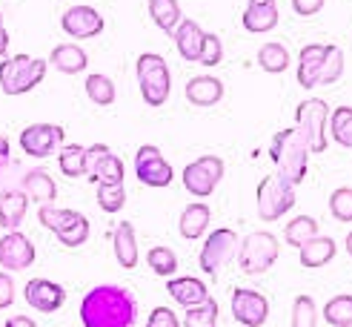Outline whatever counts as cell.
Instances as JSON below:
<instances>
[{"instance_id": "816d5d0a", "label": "cell", "mask_w": 352, "mask_h": 327, "mask_svg": "<svg viewBox=\"0 0 352 327\" xmlns=\"http://www.w3.org/2000/svg\"><path fill=\"white\" fill-rule=\"evenodd\" d=\"M346 253H349V255H352V233H349V235H346Z\"/></svg>"}, {"instance_id": "5b68a950", "label": "cell", "mask_w": 352, "mask_h": 327, "mask_svg": "<svg viewBox=\"0 0 352 327\" xmlns=\"http://www.w3.org/2000/svg\"><path fill=\"white\" fill-rule=\"evenodd\" d=\"M295 207V184H289L284 176H278V172H272V176L261 178L258 184V215L261 221H278L284 218V213H289Z\"/></svg>"}, {"instance_id": "44dd1931", "label": "cell", "mask_w": 352, "mask_h": 327, "mask_svg": "<svg viewBox=\"0 0 352 327\" xmlns=\"http://www.w3.org/2000/svg\"><path fill=\"white\" fill-rule=\"evenodd\" d=\"M112 244H115V258L123 270H135L138 267V238H135V227L129 221H123L112 233Z\"/></svg>"}, {"instance_id": "9a60e30c", "label": "cell", "mask_w": 352, "mask_h": 327, "mask_svg": "<svg viewBox=\"0 0 352 327\" xmlns=\"http://www.w3.org/2000/svg\"><path fill=\"white\" fill-rule=\"evenodd\" d=\"M232 316L243 327H261L270 316V302L263 293L250 290V287H238L232 293Z\"/></svg>"}, {"instance_id": "c3c4849f", "label": "cell", "mask_w": 352, "mask_h": 327, "mask_svg": "<svg viewBox=\"0 0 352 327\" xmlns=\"http://www.w3.org/2000/svg\"><path fill=\"white\" fill-rule=\"evenodd\" d=\"M0 43H9V29L3 26V14H0Z\"/></svg>"}, {"instance_id": "f5cc1de1", "label": "cell", "mask_w": 352, "mask_h": 327, "mask_svg": "<svg viewBox=\"0 0 352 327\" xmlns=\"http://www.w3.org/2000/svg\"><path fill=\"white\" fill-rule=\"evenodd\" d=\"M346 149H352V141H349V147H346Z\"/></svg>"}, {"instance_id": "e575fe53", "label": "cell", "mask_w": 352, "mask_h": 327, "mask_svg": "<svg viewBox=\"0 0 352 327\" xmlns=\"http://www.w3.org/2000/svg\"><path fill=\"white\" fill-rule=\"evenodd\" d=\"M78 215H80L78 210H63V207H41V210H38V221L43 224L46 230H52V233H60Z\"/></svg>"}, {"instance_id": "4fadbf2b", "label": "cell", "mask_w": 352, "mask_h": 327, "mask_svg": "<svg viewBox=\"0 0 352 327\" xmlns=\"http://www.w3.org/2000/svg\"><path fill=\"white\" fill-rule=\"evenodd\" d=\"M66 141V132L58 124H32L21 132V149L32 158H49L55 147Z\"/></svg>"}, {"instance_id": "603a6c76", "label": "cell", "mask_w": 352, "mask_h": 327, "mask_svg": "<svg viewBox=\"0 0 352 327\" xmlns=\"http://www.w3.org/2000/svg\"><path fill=\"white\" fill-rule=\"evenodd\" d=\"M172 34H175V46H178L181 58H184V61H198L201 46H204V34H206V32L201 29V23H195V21H181L178 29H175Z\"/></svg>"}, {"instance_id": "9c48e42d", "label": "cell", "mask_w": 352, "mask_h": 327, "mask_svg": "<svg viewBox=\"0 0 352 327\" xmlns=\"http://www.w3.org/2000/svg\"><path fill=\"white\" fill-rule=\"evenodd\" d=\"M238 253V233L230 227H221L215 233H209L201 250V270L206 275H218Z\"/></svg>"}, {"instance_id": "f546056e", "label": "cell", "mask_w": 352, "mask_h": 327, "mask_svg": "<svg viewBox=\"0 0 352 327\" xmlns=\"http://www.w3.org/2000/svg\"><path fill=\"white\" fill-rule=\"evenodd\" d=\"M315 235H318V221H315L312 215H298L284 227V241L289 247H301Z\"/></svg>"}, {"instance_id": "bcb514c9", "label": "cell", "mask_w": 352, "mask_h": 327, "mask_svg": "<svg viewBox=\"0 0 352 327\" xmlns=\"http://www.w3.org/2000/svg\"><path fill=\"white\" fill-rule=\"evenodd\" d=\"M327 0H292V9L301 14V17H312V14H318L324 9Z\"/></svg>"}, {"instance_id": "ac0fdd59", "label": "cell", "mask_w": 352, "mask_h": 327, "mask_svg": "<svg viewBox=\"0 0 352 327\" xmlns=\"http://www.w3.org/2000/svg\"><path fill=\"white\" fill-rule=\"evenodd\" d=\"M223 98V81L215 75H198L186 83V101L192 107H215Z\"/></svg>"}, {"instance_id": "277c9868", "label": "cell", "mask_w": 352, "mask_h": 327, "mask_svg": "<svg viewBox=\"0 0 352 327\" xmlns=\"http://www.w3.org/2000/svg\"><path fill=\"white\" fill-rule=\"evenodd\" d=\"M46 61L43 58H29V55H14L0 63V89L6 95H23L32 92L43 78H46Z\"/></svg>"}, {"instance_id": "ab89813d", "label": "cell", "mask_w": 352, "mask_h": 327, "mask_svg": "<svg viewBox=\"0 0 352 327\" xmlns=\"http://www.w3.org/2000/svg\"><path fill=\"white\" fill-rule=\"evenodd\" d=\"M98 204H100V210H107V213L123 210V204H126V187L123 184H100L98 187Z\"/></svg>"}, {"instance_id": "4dcf8cb0", "label": "cell", "mask_w": 352, "mask_h": 327, "mask_svg": "<svg viewBox=\"0 0 352 327\" xmlns=\"http://www.w3.org/2000/svg\"><path fill=\"white\" fill-rule=\"evenodd\" d=\"M86 147H78V144H66L58 155V167L66 178H80L86 176Z\"/></svg>"}, {"instance_id": "8d00e7d4", "label": "cell", "mask_w": 352, "mask_h": 327, "mask_svg": "<svg viewBox=\"0 0 352 327\" xmlns=\"http://www.w3.org/2000/svg\"><path fill=\"white\" fill-rule=\"evenodd\" d=\"M146 264L155 275H175V270H178V255H175V250L169 247H152L146 253Z\"/></svg>"}, {"instance_id": "7c38bea8", "label": "cell", "mask_w": 352, "mask_h": 327, "mask_svg": "<svg viewBox=\"0 0 352 327\" xmlns=\"http://www.w3.org/2000/svg\"><path fill=\"white\" fill-rule=\"evenodd\" d=\"M34 244L21 233V230H9L3 238H0V267L6 273H21L29 270L34 264Z\"/></svg>"}, {"instance_id": "d4e9b609", "label": "cell", "mask_w": 352, "mask_h": 327, "mask_svg": "<svg viewBox=\"0 0 352 327\" xmlns=\"http://www.w3.org/2000/svg\"><path fill=\"white\" fill-rule=\"evenodd\" d=\"M26 207H29V196L26 193H6L0 198V227L3 230H17L21 221L26 218Z\"/></svg>"}, {"instance_id": "6da1fadb", "label": "cell", "mask_w": 352, "mask_h": 327, "mask_svg": "<svg viewBox=\"0 0 352 327\" xmlns=\"http://www.w3.org/2000/svg\"><path fill=\"white\" fill-rule=\"evenodd\" d=\"M138 302L120 284H98L80 302L83 327H135Z\"/></svg>"}, {"instance_id": "f907efd6", "label": "cell", "mask_w": 352, "mask_h": 327, "mask_svg": "<svg viewBox=\"0 0 352 327\" xmlns=\"http://www.w3.org/2000/svg\"><path fill=\"white\" fill-rule=\"evenodd\" d=\"M252 6H275V0H250Z\"/></svg>"}, {"instance_id": "60d3db41", "label": "cell", "mask_w": 352, "mask_h": 327, "mask_svg": "<svg viewBox=\"0 0 352 327\" xmlns=\"http://www.w3.org/2000/svg\"><path fill=\"white\" fill-rule=\"evenodd\" d=\"M318 324V307L309 296H298L292 304V327H315Z\"/></svg>"}, {"instance_id": "e0dca14e", "label": "cell", "mask_w": 352, "mask_h": 327, "mask_svg": "<svg viewBox=\"0 0 352 327\" xmlns=\"http://www.w3.org/2000/svg\"><path fill=\"white\" fill-rule=\"evenodd\" d=\"M324 55H327V46L324 43H309L301 49V58H298V83L304 89H315L321 81V63H324Z\"/></svg>"}, {"instance_id": "ee69618b", "label": "cell", "mask_w": 352, "mask_h": 327, "mask_svg": "<svg viewBox=\"0 0 352 327\" xmlns=\"http://www.w3.org/2000/svg\"><path fill=\"white\" fill-rule=\"evenodd\" d=\"M146 327H181V321L169 307H155L146 319Z\"/></svg>"}, {"instance_id": "83f0119b", "label": "cell", "mask_w": 352, "mask_h": 327, "mask_svg": "<svg viewBox=\"0 0 352 327\" xmlns=\"http://www.w3.org/2000/svg\"><path fill=\"white\" fill-rule=\"evenodd\" d=\"M146 9H149V17L157 23V29H161V32L172 34L175 29H178V23H181L178 0H149Z\"/></svg>"}, {"instance_id": "484cf974", "label": "cell", "mask_w": 352, "mask_h": 327, "mask_svg": "<svg viewBox=\"0 0 352 327\" xmlns=\"http://www.w3.org/2000/svg\"><path fill=\"white\" fill-rule=\"evenodd\" d=\"M241 23H243L246 32H252V34L275 29L278 26V3L275 6H252V3H246Z\"/></svg>"}, {"instance_id": "7bdbcfd3", "label": "cell", "mask_w": 352, "mask_h": 327, "mask_svg": "<svg viewBox=\"0 0 352 327\" xmlns=\"http://www.w3.org/2000/svg\"><path fill=\"white\" fill-rule=\"evenodd\" d=\"M223 58V46H221V38L218 34H204V46H201V55H198V63H204L206 69H215Z\"/></svg>"}, {"instance_id": "8fae6325", "label": "cell", "mask_w": 352, "mask_h": 327, "mask_svg": "<svg viewBox=\"0 0 352 327\" xmlns=\"http://www.w3.org/2000/svg\"><path fill=\"white\" fill-rule=\"evenodd\" d=\"M135 176L146 187H169L172 184V164L164 158V152L157 147L144 144L135 155Z\"/></svg>"}, {"instance_id": "7dc6e473", "label": "cell", "mask_w": 352, "mask_h": 327, "mask_svg": "<svg viewBox=\"0 0 352 327\" xmlns=\"http://www.w3.org/2000/svg\"><path fill=\"white\" fill-rule=\"evenodd\" d=\"M6 327H38V324H34L29 316H12V319L6 321Z\"/></svg>"}, {"instance_id": "d590c367", "label": "cell", "mask_w": 352, "mask_h": 327, "mask_svg": "<svg viewBox=\"0 0 352 327\" xmlns=\"http://www.w3.org/2000/svg\"><path fill=\"white\" fill-rule=\"evenodd\" d=\"M344 75V49L341 46H327V55H324V63H321V81L324 86H332L338 83Z\"/></svg>"}, {"instance_id": "30bf717a", "label": "cell", "mask_w": 352, "mask_h": 327, "mask_svg": "<svg viewBox=\"0 0 352 327\" xmlns=\"http://www.w3.org/2000/svg\"><path fill=\"white\" fill-rule=\"evenodd\" d=\"M86 178L92 184H123V161L107 147V144H92L86 147Z\"/></svg>"}, {"instance_id": "52a82bcc", "label": "cell", "mask_w": 352, "mask_h": 327, "mask_svg": "<svg viewBox=\"0 0 352 327\" xmlns=\"http://www.w3.org/2000/svg\"><path fill=\"white\" fill-rule=\"evenodd\" d=\"M327 124H329V107L321 98H307L295 109V127L307 135L312 152L327 149Z\"/></svg>"}, {"instance_id": "cb8c5ba5", "label": "cell", "mask_w": 352, "mask_h": 327, "mask_svg": "<svg viewBox=\"0 0 352 327\" xmlns=\"http://www.w3.org/2000/svg\"><path fill=\"white\" fill-rule=\"evenodd\" d=\"M23 193L41 204H49L58 198V184L46 169H32L23 176Z\"/></svg>"}, {"instance_id": "d6986e66", "label": "cell", "mask_w": 352, "mask_h": 327, "mask_svg": "<svg viewBox=\"0 0 352 327\" xmlns=\"http://www.w3.org/2000/svg\"><path fill=\"white\" fill-rule=\"evenodd\" d=\"M166 290L181 307H195V304H204L209 299L206 284L201 279H195V275H178V279H169Z\"/></svg>"}, {"instance_id": "ffe728a7", "label": "cell", "mask_w": 352, "mask_h": 327, "mask_svg": "<svg viewBox=\"0 0 352 327\" xmlns=\"http://www.w3.org/2000/svg\"><path fill=\"white\" fill-rule=\"evenodd\" d=\"M49 63L63 75H80V72H86V66H89V55H86L83 46H78V43H60L52 49Z\"/></svg>"}, {"instance_id": "7402d4cb", "label": "cell", "mask_w": 352, "mask_h": 327, "mask_svg": "<svg viewBox=\"0 0 352 327\" xmlns=\"http://www.w3.org/2000/svg\"><path fill=\"white\" fill-rule=\"evenodd\" d=\"M298 250H301V253H298V258H301V264L307 270H318V267L329 264L332 258H336V241L327 238V235H315V238H309L307 244H301Z\"/></svg>"}, {"instance_id": "f35d334b", "label": "cell", "mask_w": 352, "mask_h": 327, "mask_svg": "<svg viewBox=\"0 0 352 327\" xmlns=\"http://www.w3.org/2000/svg\"><path fill=\"white\" fill-rule=\"evenodd\" d=\"M329 132L341 147H349V141H352V107H338L329 115Z\"/></svg>"}, {"instance_id": "8992f818", "label": "cell", "mask_w": 352, "mask_h": 327, "mask_svg": "<svg viewBox=\"0 0 352 327\" xmlns=\"http://www.w3.org/2000/svg\"><path fill=\"white\" fill-rule=\"evenodd\" d=\"M278 238L267 230L261 233H250L241 241V250H238V264L246 275H261L267 273L275 262H278Z\"/></svg>"}, {"instance_id": "5bb4252c", "label": "cell", "mask_w": 352, "mask_h": 327, "mask_svg": "<svg viewBox=\"0 0 352 327\" xmlns=\"http://www.w3.org/2000/svg\"><path fill=\"white\" fill-rule=\"evenodd\" d=\"M103 17L98 9L92 6H72V9H66L63 17H60V29L69 34V38H75V41H89V38H98V34L103 32Z\"/></svg>"}, {"instance_id": "2e32d148", "label": "cell", "mask_w": 352, "mask_h": 327, "mask_svg": "<svg viewBox=\"0 0 352 327\" xmlns=\"http://www.w3.org/2000/svg\"><path fill=\"white\" fill-rule=\"evenodd\" d=\"M26 304L34 307L38 313H55L66 304V290L58 282H49V279H32L23 290Z\"/></svg>"}, {"instance_id": "836d02e7", "label": "cell", "mask_w": 352, "mask_h": 327, "mask_svg": "<svg viewBox=\"0 0 352 327\" xmlns=\"http://www.w3.org/2000/svg\"><path fill=\"white\" fill-rule=\"evenodd\" d=\"M324 319L332 327H352V296L341 293V296L329 299L324 307Z\"/></svg>"}, {"instance_id": "ba28073f", "label": "cell", "mask_w": 352, "mask_h": 327, "mask_svg": "<svg viewBox=\"0 0 352 327\" xmlns=\"http://www.w3.org/2000/svg\"><path fill=\"white\" fill-rule=\"evenodd\" d=\"M223 158L218 155H201L198 161H192L184 167V187L186 193L198 196V198H206L215 193V187L221 184L223 178Z\"/></svg>"}, {"instance_id": "1f68e13d", "label": "cell", "mask_w": 352, "mask_h": 327, "mask_svg": "<svg viewBox=\"0 0 352 327\" xmlns=\"http://www.w3.org/2000/svg\"><path fill=\"white\" fill-rule=\"evenodd\" d=\"M86 95H89V101L98 103V107H112L118 92H115V83L109 75L95 72V75L86 78Z\"/></svg>"}, {"instance_id": "f1b7e54d", "label": "cell", "mask_w": 352, "mask_h": 327, "mask_svg": "<svg viewBox=\"0 0 352 327\" xmlns=\"http://www.w3.org/2000/svg\"><path fill=\"white\" fill-rule=\"evenodd\" d=\"M258 63H261L263 72L280 75V72L289 69V52H287L284 43H267V46L258 49Z\"/></svg>"}, {"instance_id": "4316f807", "label": "cell", "mask_w": 352, "mask_h": 327, "mask_svg": "<svg viewBox=\"0 0 352 327\" xmlns=\"http://www.w3.org/2000/svg\"><path fill=\"white\" fill-rule=\"evenodd\" d=\"M178 227H181V235L186 241L201 238L206 233V227H209V207L206 204H189L186 210L181 213Z\"/></svg>"}, {"instance_id": "f6af8a7d", "label": "cell", "mask_w": 352, "mask_h": 327, "mask_svg": "<svg viewBox=\"0 0 352 327\" xmlns=\"http://www.w3.org/2000/svg\"><path fill=\"white\" fill-rule=\"evenodd\" d=\"M12 302H14V282H12V275L3 270L0 273V310L12 307Z\"/></svg>"}, {"instance_id": "7a4b0ae2", "label": "cell", "mask_w": 352, "mask_h": 327, "mask_svg": "<svg viewBox=\"0 0 352 327\" xmlns=\"http://www.w3.org/2000/svg\"><path fill=\"white\" fill-rule=\"evenodd\" d=\"M309 141L307 135L298 129V127H289V129H280L272 144H270V158L275 164V172L284 176L289 184H301L304 176H307V161H309Z\"/></svg>"}, {"instance_id": "b9f144b4", "label": "cell", "mask_w": 352, "mask_h": 327, "mask_svg": "<svg viewBox=\"0 0 352 327\" xmlns=\"http://www.w3.org/2000/svg\"><path fill=\"white\" fill-rule=\"evenodd\" d=\"M329 213L344 224L352 221V187H338L336 193L329 196Z\"/></svg>"}, {"instance_id": "74e56055", "label": "cell", "mask_w": 352, "mask_h": 327, "mask_svg": "<svg viewBox=\"0 0 352 327\" xmlns=\"http://www.w3.org/2000/svg\"><path fill=\"white\" fill-rule=\"evenodd\" d=\"M58 235V241H60V244L63 247H83L86 244V238H89V218H86L83 213L72 221V224H69V227H63L60 233H55Z\"/></svg>"}, {"instance_id": "d6a6232c", "label": "cell", "mask_w": 352, "mask_h": 327, "mask_svg": "<svg viewBox=\"0 0 352 327\" xmlns=\"http://www.w3.org/2000/svg\"><path fill=\"white\" fill-rule=\"evenodd\" d=\"M184 327H218V302L206 299L204 304L186 307Z\"/></svg>"}, {"instance_id": "681fc988", "label": "cell", "mask_w": 352, "mask_h": 327, "mask_svg": "<svg viewBox=\"0 0 352 327\" xmlns=\"http://www.w3.org/2000/svg\"><path fill=\"white\" fill-rule=\"evenodd\" d=\"M9 58V43H0V63Z\"/></svg>"}, {"instance_id": "3957f363", "label": "cell", "mask_w": 352, "mask_h": 327, "mask_svg": "<svg viewBox=\"0 0 352 327\" xmlns=\"http://www.w3.org/2000/svg\"><path fill=\"white\" fill-rule=\"evenodd\" d=\"M135 72H138V86L144 101L149 107H164L172 92V75L166 61L161 55H155V52H144L135 63Z\"/></svg>"}]
</instances>
